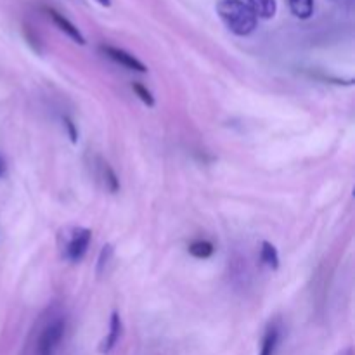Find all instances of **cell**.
Returning <instances> with one entry per match:
<instances>
[{"mask_svg":"<svg viewBox=\"0 0 355 355\" xmlns=\"http://www.w3.org/2000/svg\"><path fill=\"white\" fill-rule=\"evenodd\" d=\"M217 12L229 31L238 37L250 35L259 23V16L245 0H220L217 3Z\"/></svg>","mask_w":355,"mask_h":355,"instance_id":"1","label":"cell"},{"mask_svg":"<svg viewBox=\"0 0 355 355\" xmlns=\"http://www.w3.org/2000/svg\"><path fill=\"white\" fill-rule=\"evenodd\" d=\"M64 321H61V319L51 322V324L40 333V338H38L37 342V349H35V355H55L62 338H64Z\"/></svg>","mask_w":355,"mask_h":355,"instance_id":"2","label":"cell"},{"mask_svg":"<svg viewBox=\"0 0 355 355\" xmlns=\"http://www.w3.org/2000/svg\"><path fill=\"white\" fill-rule=\"evenodd\" d=\"M90 238H92V232L89 229H75L68 245H66V259L71 260V262H80L85 257L87 248L90 245Z\"/></svg>","mask_w":355,"mask_h":355,"instance_id":"3","label":"cell"},{"mask_svg":"<svg viewBox=\"0 0 355 355\" xmlns=\"http://www.w3.org/2000/svg\"><path fill=\"white\" fill-rule=\"evenodd\" d=\"M101 51L104 52V54L107 55V58L113 59L114 62H118V64L125 66V68L128 69H134V71H139V73H146L148 71V68H146V64L142 61H139L135 55L128 54V52L121 51V49L118 47H111V45H101Z\"/></svg>","mask_w":355,"mask_h":355,"instance_id":"4","label":"cell"},{"mask_svg":"<svg viewBox=\"0 0 355 355\" xmlns=\"http://www.w3.org/2000/svg\"><path fill=\"white\" fill-rule=\"evenodd\" d=\"M47 14H49V17L54 21L55 26H58L61 31H64V33L68 35L71 40H75L76 44H80V45L85 44V38H83V35L80 33L78 28H76L75 24L68 19V17H64L62 14H59L58 10H54V9H47Z\"/></svg>","mask_w":355,"mask_h":355,"instance_id":"5","label":"cell"},{"mask_svg":"<svg viewBox=\"0 0 355 355\" xmlns=\"http://www.w3.org/2000/svg\"><path fill=\"white\" fill-rule=\"evenodd\" d=\"M121 336V319L118 315V312H113L111 314V321H110V331H107V336L103 340L99 347L101 354H110L111 350L116 347L118 340Z\"/></svg>","mask_w":355,"mask_h":355,"instance_id":"6","label":"cell"},{"mask_svg":"<svg viewBox=\"0 0 355 355\" xmlns=\"http://www.w3.org/2000/svg\"><path fill=\"white\" fill-rule=\"evenodd\" d=\"M259 17L262 19H270V17L276 16L277 12V3L276 0H245Z\"/></svg>","mask_w":355,"mask_h":355,"instance_id":"7","label":"cell"},{"mask_svg":"<svg viewBox=\"0 0 355 355\" xmlns=\"http://www.w3.org/2000/svg\"><path fill=\"white\" fill-rule=\"evenodd\" d=\"M277 343H279V328L277 326H269L266 335H263L262 349H260L259 355H274L276 354Z\"/></svg>","mask_w":355,"mask_h":355,"instance_id":"8","label":"cell"},{"mask_svg":"<svg viewBox=\"0 0 355 355\" xmlns=\"http://www.w3.org/2000/svg\"><path fill=\"white\" fill-rule=\"evenodd\" d=\"M288 6L300 19H309L314 14V0H288Z\"/></svg>","mask_w":355,"mask_h":355,"instance_id":"9","label":"cell"},{"mask_svg":"<svg viewBox=\"0 0 355 355\" xmlns=\"http://www.w3.org/2000/svg\"><path fill=\"white\" fill-rule=\"evenodd\" d=\"M260 259L266 263L269 269L276 270L279 267V255H277V250L272 243L263 241L262 243V252H260Z\"/></svg>","mask_w":355,"mask_h":355,"instance_id":"10","label":"cell"},{"mask_svg":"<svg viewBox=\"0 0 355 355\" xmlns=\"http://www.w3.org/2000/svg\"><path fill=\"white\" fill-rule=\"evenodd\" d=\"M215 248L210 241H205V239H200V241H194L189 245V253L194 257V259H210L214 255Z\"/></svg>","mask_w":355,"mask_h":355,"instance_id":"11","label":"cell"},{"mask_svg":"<svg viewBox=\"0 0 355 355\" xmlns=\"http://www.w3.org/2000/svg\"><path fill=\"white\" fill-rule=\"evenodd\" d=\"M103 172H104V182H106V187L111 191V193H116L120 189V182H118L116 173L113 172L107 163H103Z\"/></svg>","mask_w":355,"mask_h":355,"instance_id":"12","label":"cell"},{"mask_svg":"<svg viewBox=\"0 0 355 355\" xmlns=\"http://www.w3.org/2000/svg\"><path fill=\"white\" fill-rule=\"evenodd\" d=\"M132 89H134V92L137 94V97L146 104V106H149V107L155 106V97H153V94L149 92L144 85H141V83H134V85H132Z\"/></svg>","mask_w":355,"mask_h":355,"instance_id":"13","label":"cell"},{"mask_svg":"<svg viewBox=\"0 0 355 355\" xmlns=\"http://www.w3.org/2000/svg\"><path fill=\"white\" fill-rule=\"evenodd\" d=\"M111 253H113V248H111V245L103 246V252H101V257H99V266H97V274L103 272L104 266H106L107 260H110Z\"/></svg>","mask_w":355,"mask_h":355,"instance_id":"14","label":"cell"},{"mask_svg":"<svg viewBox=\"0 0 355 355\" xmlns=\"http://www.w3.org/2000/svg\"><path fill=\"white\" fill-rule=\"evenodd\" d=\"M62 121H64V127H66V130H68L71 142L73 144H76V142H78V130H76L75 123H73L71 118H68V116L62 118Z\"/></svg>","mask_w":355,"mask_h":355,"instance_id":"15","label":"cell"},{"mask_svg":"<svg viewBox=\"0 0 355 355\" xmlns=\"http://www.w3.org/2000/svg\"><path fill=\"white\" fill-rule=\"evenodd\" d=\"M3 173H6V162H3V158L0 156V177H2Z\"/></svg>","mask_w":355,"mask_h":355,"instance_id":"16","label":"cell"},{"mask_svg":"<svg viewBox=\"0 0 355 355\" xmlns=\"http://www.w3.org/2000/svg\"><path fill=\"white\" fill-rule=\"evenodd\" d=\"M97 2H99L101 6H106V7L111 6V0H97Z\"/></svg>","mask_w":355,"mask_h":355,"instance_id":"17","label":"cell"}]
</instances>
